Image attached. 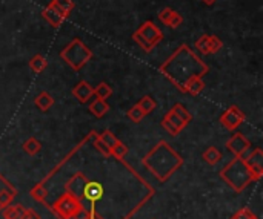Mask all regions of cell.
<instances>
[{
	"mask_svg": "<svg viewBox=\"0 0 263 219\" xmlns=\"http://www.w3.org/2000/svg\"><path fill=\"white\" fill-rule=\"evenodd\" d=\"M160 74L166 77L180 92L185 94V84L193 77H205L210 72V66L203 63L188 45H180L177 51L159 68Z\"/></svg>",
	"mask_w": 263,
	"mask_h": 219,
	"instance_id": "obj_1",
	"label": "cell"
},
{
	"mask_svg": "<svg viewBox=\"0 0 263 219\" xmlns=\"http://www.w3.org/2000/svg\"><path fill=\"white\" fill-rule=\"evenodd\" d=\"M143 166L159 180L168 181L174 172H177L183 166V158L173 150V147L166 141H159L142 160Z\"/></svg>",
	"mask_w": 263,
	"mask_h": 219,
	"instance_id": "obj_2",
	"label": "cell"
},
{
	"mask_svg": "<svg viewBox=\"0 0 263 219\" xmlns=\"http://www.w3.org/2000/svg\"><path fill=\"white\" fill-rule=\"evenodd\" d=\"M220 180L227 183L234 192L240 193L243 192L251 183L257 181L256 175L251 172V169L247 166L243 157H234L219 173Z\"/></svg>",
	"mask_w": 263,
	"mask_h": 219,
	"instance_id": "obj_3",
	"label": "cell"
},
{
	"mask_svg": "<svg viewBox=\"0 0 263 219\" xmlns=\"http://www.w3.org/2000/svg\"><path fill=\"white\" fill-rule=\"evenodd\" d=\"M94 54L92 51L79 38H72L62 51H60V58L72 69V71H80L83 69L91 60Z\"/></svg>",
	"mask_w": 263,
	"mask_h": 219,
	"instance_id": "obj_4",
	"label": "cell"
},
{
	"mask_svg": "<svg viewBox=\"0 0 263 219\" xmlns=\"http://www.w3.org/2000/svg\"><path fill=\"white\" fill-rule=\"evenodd\" d=\"M51 210H52V213H55V216L59 219H82L89 212V209H86L82 201L72 198L66 192L57 198V201L52 204Z\"/></svg>",
	"mask_w": 263,
	"mask_h": 219,
	"instance_id": "obj_5",
	"label": "cell"
},
{
	"mask_svg": "<svg viewBox=\"0 0 263 219\" xmlns=\"http://www.w3.org/2000/svg\"><path fill=\"white\" fill-rule=\"evenodd\" d=\"M133 40L140 46V49H143L145 52H151L163 40V32L153 20H146L140 25L137 31H134Z\"/></svg>",
	"mask_w": 263,
	"mask_h": 219,
	"instance_id": "obj_6",
	"label": "cell"
},
{
	"mask_svg": "<svg viewBox=\"0 0 263 219\" xmlns=\"http://www.w3.org/2000/svg\"><path fill=\"white\" fill-rule=\"evenodd\" d=\"M220 124L228 129V130H236L239 129L245 120H247V115L243 114V111L239 107V106H230L222 115H220Z\"/></svg>",
	"mask_w": 263,
	"mask_h": 219,
	"instance_id": "obj_7",
	"label": "cell"
},
{
	"mask_svg": "<svg viewBox=\"0 0 263 219\" xmlns=\"http://www.w3.org/2000/svg\"><path fill=\"white\" fill-rule=\"evenodd\" d=\"M88 183H89V180L82 172H79L68 180V183L65 184V192L85 204V189H86Z\"/></svg>",
	"mask_w": 263,
	"mask_h": 219,
	"instance_id": "obj_8",
	"label": "cell"
},
{
	"mask_svg": "<svg viewBox=\"0 0 263 219\" xmlns=\"http://www.w3.org/2000/svg\"><path fill=\"white\" fill-rule=\"evenodd\" d=\"M196 49L202 54V55H211V54H217L222 48H223V41L220 40V37L217 35H211V34H202L196 43H194Z\"/></svg>",
	"mask_w": 263,
	"mask_h": 219,
	"instance_id": "obj_9",
	"label": "cell"
},
{
	"mask_svg": "<svg viewBox=\"0 0 263 219\" xmlns=\"http://www.w3.org/2000/svg\"><path fill=\"white\" fill-rule=\"evenodd\" d=\"M227 147L228 150L234 155V157H243L245 152L251 147V143L248 141V138L240 134V132H236L233 134V137L227 141Z\"/></svg>",
	"mask_w": 263,
	"mask_h": 219,
	"instance_id": "obj_10",
	"label": "cell"
},
{
	"mask_svg": "<svg viewBox=\"0 0 263 219\" xmlns=\"http://www.w3.org/2000/svg\"><path fill=\"white\" fill-rule=\"evenodd\" d=\"M42 17L52 26V28H59L63 25V21L68 18V15H65L54 3L52 0L42 9Z\"/></svg>",
	"mask_w": 263,
	"mask_h": 219,
	"instance_id": "obj_11",
	"label": "cell"
},
{
	"mask_svg": "<svg viewBox=\"0 0 263 219\" xmlns=\"http://www.w3.org/2000/svg\"><path fill=\"white\" fill-rule=\"evenodd\" d=\"M157 17H159V20H160L165 26H168V28H171V29H177L179 26L183 25V20H185L183 15H182L179 11L170 8V6L160 9V12L157 14Z\"/></svg>",
	"mask_w": 263,
	"mask_h": 219,
	"instance_id": "obj_12",
	"label": "cell"
},
{
	"mask_svg": "<svg viewBox=\"0 0 263 219\" xmlns=\"http://www.w3.org/2000/svg\"><path fill=\"white\" fill-rule=\"evenodd\" d=\"M245 158V163L247 166L251 169V172L256 175L257 181L263 177V152L260 147L254 149L248 157H243Z\"/></svg>",
	"mask_w": 263,
	"mask_h": 219,
	"instance_id": "obj_13",
	"label": "cell"
},
{
	"mask_svg": "<svg viewBox=\"0 0 263 219\" xmlns=\"http://www.w3.org/2000/svg\"><path fill=\"white\" fill-rule=\"evenodd\" d=\"M71 94H72V97H74L79 103L85 104V103H88V101L94 97V87H92L86 80H82V81H79V83L72 87Z\"/></svg>",
	"mask_w": 263,
	"mask_h": 219,
	"instance_id": "obj_14",
	"label": "cell"
},
{
	"mask_svg": "<svg viewBox=\"0 0 263 219\" xmlns=\"http://www.w3.org/2000/svg\"><path fill=\"white\" fill-rule=\"evenodd\" d=\"M15 195L17 190L12 187V184L0 175V212L12 203Z\"/></svg>",
	"mask_w": 263,
	"mask_h": 219,
	"instance_id": "obj_15",
	"label": "cell"
},
{
	"mask_svg": "<svg viewBox=\"0 0 263 219\" xmlns=\"http://www.w3.org/2000/svg\"><path fill=\"white\" fill-rule=\"evenodd\" d=\"M102 196H103V187L96 181H89L85 189V201H88V203H91V206H94V203L99 201Z\"/></svg>",
	"mask_w": 263,
	"mask_h": 219,
	"instance_id": "obj_16",
	"label": "cell"
},
{
	"mask_svg": "<svg viewBox=\"0 0 263 219\" xmlns=\"http://www.w3.org/2000/svg\"><path fill=\"white\" fill-rule=\"evenodd\" d=\"M34 104H35V107H37L39 111L48 112V111L54 106V97H52L49 92L43 91V92H40V94L34 98Z\"/></svg>",
	"mask_w": 263,
	"mask_h": 219,
	"instance_id": "obj_17",
	"label": "cell"
},
{
	"mask_svg": "<svg viewBox=\"0 0 263 219\" xmlns=\"http://www.w3.org/2000/svg\"><path fill=\"white\" fill-rule=\"evenodd\" d=\"M205 81L202 77H193L191 80H188V83L185 84V94H190L193 97H197L202 94V91L205 89Z\"/></svg>",
	"mask_w": 263,
	"mask_h": 219,
	"instance_id": "obj_18",
	"label": "cell"
},
{
	"mask_svg": "<svg viewBox=\"0 0 263 219\" xmlns=\"http://www.w3.org/2000/svg\"><path fill=\"white\" fill-rule=\"evenodd\" d=\"M109 104L106 103V100L102 98H96L91 104H89V112L96 117V118H103L108 112H109Z\"/></svg>",
	"mask_w": 263,
	"mask_h": 219,
	"instance_id": "obj_19",
	"label": "cell"
},
{
	"mask_svg": "<svg viewBox=\"0 0 263 219\" xmlns=\"http://www.w3.org/2000/svg\"><path fill=\"white\" fill-rule=\"evenodd\" d=\"M28 66L32 72L35 74H42L46 68H48V58L42 54H35L31 57V60L28 61Z\"/></svg>",
	"mask_w": 263,
	"mask_h": 219,
	"instance_id": "obj_20",
	"label": "cell"
},
{
	"mask_svg": "<svg viewBox=\"0 0 263 219\" xmlns=\"http://www.w3.org/2000/svg\"><path fill=\"white\" fill-rule=\"evenodd\" d=\"M22 149H23V152H25L26 155L35 157V155L42 150V143H40L35 137H29V138L23 143Z\"/></svg>",
	"mask_w": 263,
	"mask_h": 219,
	"instance_id": "obj_21",
	"label": "cell"
},
{
	"mask_svg": "<svg viewBox=\"0 0 263 219\" xmlns=\"http://www.w3.org/2000/svg\"><path fill=\"white\" fill-rule=\"evenodd\" d=\"M202 158H203L210 166H216V164L220 163V160H222V152H220L217 147L210 146V147H206L205 152L202 154Z\"/></svg>",
	"mask_w": 263,
	"mask_h": 219,
	"instance_id": "obj_22",
	"label": "cell"
},
{
	"mask_svg": "<svg viewBox=\"0 0 263 219\" xmlns=\"http://www.w3.org/2000/svg\"><path fill=\"white\" fill-rule=\"evenodd\" d=\"M137 106H139V109H140L145 115H148V114H151V112L156 111L157 101H156L151 95H143V97L140 98V101L137 103Z\"/></svg>",
	"mask_w": 263,
	"mask_h": 219,
	"instance_id": "obj_23",
	"label": "cell"
},
{
	"mask_svg": "<svg viewBox=\"0 0 263 219\" xmlns=\"http://www.w3.org/2000/svg\"><path fill=\"white\" fill-rule=\"evenodd\" d=\"M23 209H25V207H23V206H20V204H17V206L9 204L8 207H5V209H3L2 215H3V218L5 219H22Z\"/></svg>",
	"mask_w": 263,
	"mask_h": 219,
	"instance_id": "obj_24",
	"label": "cell"
},
{
	"mask_svg": "<svg viewBox=\"0 0 263 219\" xmlns=\"http://www.w3.org/2000/svg\"><path fill=\"white\" fill-rule=\"evenodd\" d=\"M171 111L188 126L190 123H191V120H193V115H191V112L183 106V104H180V103H177V104H174L173 107H171Z\"/></svg>",
	"mask_w": 263,
	"mask_h": 219,
	"instance_id": "obj_25",
	"label": "cell"
},
{
	"mask_svg": "<svg viewBox=\"0 0 263 219\" xmlns=\"http://www.w3.org/2000/svg\"><path fill=\"white\" fill-rule=\"evenodd\" d=\"M111 150V157H114L116 160H119V161H123V158L128 155V152H129V149L126 147V144H123L120 140L109 149Z\"/></svg>",
	"mask_w": 263,
	"mask_h": 219,
	"instance_id": "obj_26",
	"label": "cell"
},
{
	"mask_svg": "<svg viewBox=\"0 0 263 219\" xmlns=\"http://www.w3.org/2000/svg\"><path fill=\"white\" fill-rule=\"evenodd\" d=\"M111 95H112V87H111L108 83H105V81L99 83V84L94 87V97H97V98L106 100V98H109Z\"/></svg>",
	"mask_w": 263,
	"mask_h": 219,
	"instance_id": "obj_27",
	"label": "cell"
},
{
	"mask_svg": "<svg viewBox=\"0 0 263 219\" xmlns=\"http://www.w3.org/2000/svg\"><path fill=\"white\" fill-rule=\"evenodd\" d=\"M52 3H54L65 15H69V14L72 12V9L76 8L74 0H52Z\"/></svg>",
	"mask_w": 263,
	"mask_h": 219,
	"instance_id": "obj_28",
	"label": "cell"
},
{
	"mask_svg": "<svg viewBox=\"0 0 263 219\" xmlns=\"http://www.w3.org/2000/svg\"><path fill=\"white\" fill-rule=\"evenodd\" d=\"M92 144H94V147L105 157V158H111V150H109V147L102 141V138L99 137V134H96L94 135V141H92Z\"/></svg>",
	"mask_w": 263,
	"mask_h": 219,
	"instance_id": "obj_29",
	"label": "cell"
},
{
	"mask_svg": "<svg viewBox=\"0 0 263 219\" xmlns=\"http://www.w3.org/2000/svg\"><path fill=\"white\" fill-rule=\"evenodd\" d=\"M126 117H128L133 123H136V124H137V123H140V121L145 118V114L139 109V106H137V104H134V106L126 112Z\"/></svg>",
	"mask_w": 263,
	"mask_h": 219,
	"instance_id": "obj_30",
	"label": "cell"
},
{
	"mask_svg": "<svg viewBox=\"0 0 263 219\" xmlns=\"http://www.w3.org/2000/svg\"><path fill=\"white\" fill-rule=\"evenodd\" d=\"M99 137L102 138V141H103V143H105V144H106L109 149H111V147H112V146H114L117 141H119V138H117V137H116V135H114V134L109 130V129H105L102 134H99Z\"/></svg>",
	"mask_w": 263,
	"mask_h": 219,
	"instance_id": "obj_31",
	"label": "cell"
},
{
	"mask_svg": "<svg viewBox=\"0 0 263 219\" xmlns=\"http://www.w3.org/2000/svg\"><path fill=\"white\" fill-rule=\"evenodd\" d=\"M165 118H166V120H170V121H171V123H173V124H174V126H176V127L180 130V132H182V130L186 127V124H185V123H183V121H182V120H180V118H179V117H177V115L173 112V111L166 112Z\"/></svg>",
	"mask_w": 263,
	"mask_h": 219,
	"instance_id": "obj_32",
	"label": "cell"
},
{
	"mask_svg": "<svg viewBox=\"0 0 263 219\" xmlns=\"http://www.w3.org/2000/svg\"><path fill=\"white\" fill-rule=\"evenodd\" d=\"M160 124H162V127L165 129V132H168L171 137H177V135L180 134V130H179V129H177V127L170 121V120H166V118H163Z\"/></svg>",
	"mask_w": 263,
	"mask_h": 219,
	"instance_id": "obj_33",
	"label": "cell"
},
{
	"mask_svg": "<svg viewBox=\"0 0 263 219\" xmlns=\"http://www.w3.org/2000/svg\"><path fill=\"white\" fill-rule=\"evenodd\" d=\"M257 216L250 210V209H242V210H239L237 213H234L231 219H256Z\"/></svg>",
	"mask_w": 263,
	"mask_h": 219,
	"instance_id": "obj_34",
	"label": "cell"
},
{
	"mask_svg": "<svg viewBox=\"0 0 263 219\" xmlns=\"http://www.w3.org/2000/svg\"><path fill=\"white\" fill-rule=\"evenodd\" d=\"M31 195L37 200V201H43L45 200V196H46V192H45V189L42 187V184H39V186H35L32 190H31Z\"/></svg>",
	"mask_w": 263,
	"mask_h": 219,
	"instance_id": "obj_35",
	"label": "cell"
},
{
	"mask_svg": "<svg viewBox=\"0 0 263 219\" xmlns=\"http://www.w3.org/2000/svg\"><path fill=\"white\" fill-rule=\"evenodd\" d=\"M22 219H40V216H39V213L34 212L32 209H23Z\"/></svg>",
	"mask_w": 263,
	"mask_h": 219,
	"instance_id": "obj_36",
	"label": "cell"
},
{
	"mask_svg": "<svg viewBox=\"0 0 263 219\" xmlns=\"http://www.w3.org/2000/svg\"><path fill=\"white\" fill-rule=\"evenodd\" d=\"M202 2H203L205 5H208V6H211V5H214V3H216L217 0H202Z\"/></svg>",
	"mask_w": 263,
	"mask_h": 219,
	"instance_id": "obj_37",
	"label": "cell"
},
{
	"mask_svg": "<svg viewBox=\"0 0 263 219\" xmlns=\"http://www.w3.org/2000/svg\"><path fill=\"white\" fill-rule=\"evenodd\" d=\"M256 219H259V218H256Z\"/></svg>",
	"mask_w": 263,
	"mask_h": 219,
	"instance_id": "obj_38",
	"label": "cell"
}]
</instances>
